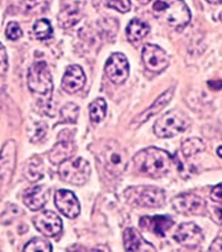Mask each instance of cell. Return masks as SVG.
<instances>
[{"mask_svg":"<svg viewBox=\"0 0 222 252\" xmlns=\"http://www.w3.org/2000/svg\"><path fill=\"white\" fill-rule=\"evenodd\" d=\"M175 160L168 151L150 147L134 155L133 164L136 170L148 177L161 178L167 175L173 167Z\"/></svg>","mask_w":222,"mask_h":252,"instance_id":"obj_1","label":"cell"},{"mask_svg":"<svg viewBox=\"0 0 222 252\" xmlns=\"http://www.w3.org/2000/svg\"><path fill=\"white\" fill-rule=\"evenodd\" d=\"M152 12L161 23L175 29L185 28L191 20L190 10L184 0H155Z\"/></svg>","mask_w":222,"mask_h":252,"instance_id":"obj_2","label":"cell"},{"mask_svg":"<svg viewBox=\"0 0 222 252\" xmlns=\"http://www.w3.org/2000/svg\"><path fill=\"white\" fill-rule=\"evenodd\" d=\"M98 161L102 163L111 175L120 176L124 173L128 164L127 150L115 140H108L106 142L99 143L95 150Z\"/></svg>","mask_w":222,"mask_h":252,"instance_id":"obj_3","label":"cell"},{"mask_svg":"<svg viewBox=\"0 0 222 252\" xmlns=\"http://www.w3.org/2000/svg\"><path fill=\"white\" fill-rule=\"evenodd\" d=\"M28 86L32 93L40 100H50L54 82L48 64L45 62L34 63L29 68Z\"/></svg>","mask_w":222,"mask_h":252,"instance_id":"obj_4","label":"cell"},{"mask_svg":"<svg viewBox=\"0 0 222 252\" xmlns=\"http://www.w3.org/2000/svg\"><path fill=\"white\" fill-rule=\"evenodd\" d=\"M125 197L130 205L142 208H160L165 201L164 191L154 186L130 187L125 191Z\"/></svg>","mask_w":222,"mask_h":252,"instance_id":"obj_5","label":"cell"},{"mask_svg":"<svg viewBox=\"0 0 222 252\" xmlns=\"http://www.w3.org/2000/svg\"><path fill=\"white\" fill-rule=\"evenodd\" d=\"M189 126V117L179 109H173L156 121L154 132L159 138H172L186 131Z\"/></svg>","mask_w":222,"mask_h":252,"instance_id":"obj_6","label":"cell"},{"mask_svg":"<svg viewBox=\"0 0 222 252\" xmlns=\"http://www.w3.org/2000/svg\"><path fill=\"white\" fill-rule=\"evenodd\" d=\"M59 175L63 181L75 186H82L89 180L91 167L84 158L64 160L59 163Z\"/></svg>","mask_w":222,"mask_h":252,"instance_id":"obj_7","label":"cell"},{"mask_svg":"<svg viewBox=\"0 0 222 252\" xmlns=\"http://www.w3.org/2000/svg\"><path fill=\"white\" fill-rule=\"evenodd\" d=\"M104 72L111 82L115 85H121L129 77V63L126 56L121 53L112 54L108 58Z\"/></svg>","mask_w":222,"mask_h":252,"instance_id":"obj_8","label":"cell"},{"mask_svg":"<svg viewBox=\"0 0 222 252\" xmlns=\"http://www.w3.org/2000/svg\"><path fill=\"white\" fill-rule=\"evenodd\" d=\"M142 60L148 70L155 73L162 72L169 66V58L159 46L147 43L142 49Z\"/></svg>","mask_w":222,"mask_h":252,"instance_id":"obj_9","label":"cell"},{"mask_svg":"<svg viewBox=\"0 0 222 252\" xmlns=\"http://www.w3.org/2000/svg\"><path fill=\"white\" fill-rule=\"evenodd\" d=\"M204 200L194 193H182L172 200V208L185 216L200 215L204 209Z\"/></svg>","mask_w":222,"mask_h":252,"instance_id":"obj_10","label":"cell"},{"mask_svg":"<svg viewBox=\"0 0 222 252\" xmlns=\"http://www.w3.org/2000/svg\"><path fill=\"white\" fill-rule=\"evenodd\" d=\"M33 224L38 231L46 237H56L62 232L63 221L58 215L52 211H43L33 218Z\"/></svg>","mask_w":222,"mask_h":252,"instance_id":"obj_11","label":"cell"},{"mask_svg":"<svg viewBox=\"0 0 222 252\" xmlns=\"http://www.w3.org/2000/svg\"><path fill=\"white\" fill-rule=\"evenodd\" d=\"M16 166V142L9 140L0 151V182L7 185L10 181Z\"/></svg>","mask_w":222,"mask_h":252,"instance_id":"obj_12","label":"cell"},{"mask_svg":"<svg viewBox=\"0 0 222 252\" xmlns=\"http://www.w3.org/2000/svg\"><path fill=\"white\" fill-rule=\"evenodd\" d=\"M56 207L69 219L77 218L80 214V203L76 194L69 190L60 189L55 195Z\"/></svg>","mask_w":222,"mask_h":252,"instance_id":"obj_13","label":"cell"},{"mask_svg":"<svg viewBox=\"0 0 222 252\" xmlns=\"http://www.w3.org/2000/svg\"><path fill=\"white\" fill-rule=\"evenodd\" d=\"M173 239L181 246L194 248L202 242L203 233L195 223L186 222L178 227L177 231L173 234Z\"/></svg>","mask_w":222,"mask_h":252,"instance_id":"obj_14","label":"cell"},{"mask_svg":"<svg viewBox=\"0 0 222 252\" xmlns=\"http://www.w3.org/2000/svg\"><path fill=\"white\" fill-rule=\"evenodd\" d=\"M173 94H175V88H172V87L171 88H169L167 91H164V93L161 94L149 108H147L145 111L141 112L140 115L137 116L136 118L133 119L131 125H130V128L136 129L138 127H140L141 125H143L146 121L149 120L151 117L156 116L158 112L162 110V108H164L169 102H170Z\"/></svg>","mask_w":222,"mask_h":252,"instance_id":"obj_15","label":"cell"},{"mask_svg":"<svg viewBox=\"0 0 222 252\" xmlns=\"http://www.w3.org/2000/svg\"><path fill=\"white\" fill-rule=\"evenodd\" d=\"M86 76L82 68L78 64H72L66 69L63 77L62 87L68 94H76L85 87Z\"/></svg>","mask_w":222,"mask_h":252,"instance_id":"obj_16","label":"cell"},{"mask_svg":"<svg viewBox=\"0 0 222 252\" xmlns=\"http://www.w3.org/2000/svg\"><path fill=\"white\" fill-rule=\"evenodd\" d=\"M50 190L47 186H36L26 190L23 195L24 203L32 211H38L46 205Z\"/></svg>","mask_w":222,"mask_h":252,"instance_id":"obj_17","label":"cell"},{"mask_svg":"<svg viewBox=\"0 0 222 252\" xmlns=\"http://www.w3.org/2000/svg\"><path fill=\"white\" fill-rule=\"evenodd\" d=\"M175 221L169 216H155L142 217L140 219V227L148 230L159 237H164L165 232L170 229Z\"/></svg>","mask_w":222,"mask_h":252,"instance_id":"obj_18","label":"cell"},{"mask_svg":"<svg viewBox=\"0 0 222 252\" xmlns=\"http://www.w3.org/2000/svg\"><path fill=\"white\" fill-rule=\"evenodd\" d=\"M73 153H75V145H73L72 138L68 136L63 138L59 136L58 142L50 150L49 159L54 164H58L70 158Z\"/></svg>","mask_w":222,"mask_h":252,"instance_id":"obj_19","label":"cell"},{"mask_svg":"<svg viewBox=\"0 0 222 252\" xmlns=\"http://www.w3.org/2000/svg\"><path fill=\"white\" fill-rule=\"evenodd\" d=\"M124 246L127 251H156L155 247L145 240L133 228H127L124 232Z\"/></svg>","mask_w":222,"mask_h":252,"instance_id":"obj_20","label":"cell"},{"mask_svg":"<svg viewBox=\"0 0 222 252\" xmlns=\"http://www.w3.org/2000/svg\"><path fill=\"white\" fill-rule=\"evenodd\" d=\"M149 25L145 23V21H142L141 19L133 18L127 26L128 40L133 43V45H137V43L140 42L149 33Z\"/></svg>","mask_w":222,"mask_h":252,"instance_id":"obj_21","label":"cell"},{"mask_svg":"<svg viewBox=\"0 0 222 252\" xmlns=\"http://www.w3.org/2000/svg\"><path fill=\"white\" fill-rule=\"evenodd\" d=\"M25 177L27 178L29 181L34 182L40 180L45 175V166L40 159L37 157H33L32 159L28 160L27 164L25 168Z\"/></svg>","mask_w":222,"mask_h":252,"instance_id":"obj_22","label":"cell"},{"mask_svg":"<svg viewBox=\"0 0 222 252\" xmlns=\"http://www.w3.org/2000/svg\"><path fill=\"white\" fill-rule=\"evenodd\" d=\"M206 149V145L204 142L199 138H189L184 141L181 146V151L185 157H193V156L198 155Z\"/></svg>","mask_w":222,"mask_h":252,"instance_id":"obj_23","label":"cell"},{"mask_svg":"<svg viewBox=\"0 0 222 252\" xmlns=\"http://www.w3.org/2000/svg\"><path fill=\"white\" fill-rule=\"evenodd\" d=\"M90 119L95 124H99L103 120L107 114V103L102 98L95 99L89 106Z\"/></svg>","mask_w":222,"mask_h":252,"instance_id":"obj_24","label":"cell"},{"mask_svg":"<svg viewBox=\"0 0 222 252\" xmlns=\"http://www.w3.org/2000/svg\"><path fill=\"white\" fill-rule=\"evenodd\" d=\"M33 33L40 40H46V39L51 38L52 34H54V30H52L50 21L47 19L37 20L33 25Z\"/></svg>","mask_w":222,"mask_h":252,"instance_id":"obj_25","label":"cell"},{"mask_svg":"<svg viewBox=\"0 0 222 252\" xmlns=\"http://www.w3.org/2000/svg\"><path fill=\"white\" fill-rule=\"evenodd\" d=\"M79 18H80V15L78 9H76V8L68 7L67 9L62 10V12L59 14V24L63 28H68L70 27V26L78 23V21H79Z\"/></svg>","mask_w":222,"mask_h":252,"instance_id":"obj_26","label":"cell"},{"mask_svg":"<svg viewBox=\"0 0 222 252\" xmlns=\"http://www.w3.org/2000/svg\"><path fill=\"white\" fill-rule=\"evenodd\" d=\"M24 251L25 252H38V251L51 252L52 247H51V243L48 240H46V239L36 237L32 239V240L25 246Z\"/></svg>","mask_w":222,"mask_h":252,"instance_id":"obj_27","label":"cell"},{"mask_svg":"<svg viewBox=\"0 0 222 252\" xmlns=\"http://www.w3.org/2000/svg\"><path fill=\"white\" fill-rule=\"evenodd\" d=\"M78 116H79V107L72 102L64 105L60 110V117H62L63 123L75 124Z\"/></svg>","mask_w":222,"mask_h":252,"instance_id":"obj_28","label":"cell"},{"mask_svg":"<svg viewBox=\"0 0 222 252\" xmlns=\"http://www.w3.org/2000/svg\"><path fill=\"white\" fill-rule=\"evenodd\" d=\"M6 36L10 40H17V39H19L23 36V30H21L18 24L15 23V21H11V23L7 25Z\"/></svg>","mask_w":222,"mask_h":252,"instance_id":"obj_29","label":"cell"},{"mask_svg":"<svg viewBox=\"0 0 222 252\" xmlns=\"http://www.w3.org/2000/svg\"><path fill=\"white\" fill-rule=\"evenodd\" d=\"M108 6L112 8L119 12H123V14H126L130 10L131 8V3H130L129 0H110L108 2Z\"/></svg>","mask_w":222,"mask_h":252,"instance_id":"obj_30","label":"cell"},{"mask_svg":"<svg viewBox=\"0 0 222 252\" xmlns=\"http://www.w3.org/2000/svg\"><path fill=\"white\" fill-rule=\"evenodd\" d=\"M46 132H47V125L46 123H37L34 125V130H33V133L32 138H30V140L32 142H37L39 140H41V139L46 136Z\"/></svg>","mask_w":222,"mask_h":252,"instance_id":"obj_31","label":"cell"},{"mask_svg":"<svg viewBox=\"0 0 222 252\" xmlns=\"http://www.w3.org/2000/svg\"><path fill=\"white\" fill-rule=\"evenodd\" d=\"M8 69V56L5 47L0 42V77L6 73Z\"/></svg>","mask_w":222,"mask_h":252,"instance_id":"obj_32","label":"cell"},{"mask_svg":"<svg viewBox=\"0 0 222 252\" xmlns=\"http://www.w3.org/2000/svg\"><path fill=\"white\" fill-rule=\"evenodd\" d=\"M211 199L216 202H219V203L221 202V200H222V186H221V184L216 186L215 188L212 189Z\"/></svg>","mask_w":222,"mask_h":252,"instance_id":"obj_33","label":"cell"},{"mask_svg":"<svg viewBox=\"0 0 222 252\" xmlns=\"http://www.w3.org/2000/svg\"><path fill=\"white\" fill-rule=\"evenodd\" d=\"M209 251H221V237L217 238L215 241H213L212 245L210 246V248H209Z\"/></svg>","mask_w":222,"mask_h":252,"instance_id":"obj_34","label":"cell"},{"mask_svg":"<svg viewBox=\"0 0 222 252\" xmlns=\"http://www.w3.org/2000/svg\"><path fill=\"white\" fill-rule=\"evenodd\" d=\"M208 2L213 3V5H217V3H221V0H207Z\"/></svg>","mask_w":222,"mask_h":252,"instance_id":"obj_35","label":"cell"},{"mask_svg":"<svg viewBox=\"0 0 222 252\" xmlns=\"http://www.w3.org/2000/svg\"><path fill=\"white\" fill-rule=\"evenodd\" d=\"M138 1H139V2H141V3H142V5H146V3H148V2H150V1H151V0H138Z\"/></svg>","mask_w":222,"mask_h":252,"instance_id":"obj_36","label":"cell"},{"mask_svg":"<svg viewBox=\"0 0 222 252\" xmlns=\"http://www.w3.org/2000/svg\"><path fill=\"white\" fill-rule=\"evenodd\" d=\"M217 154L219 155V157L221 158V146H220L219 148H218V150H217Z\"/></svg>","mask_w":222,"mask_h":252,"instance_id":"obj_37","label":"cell"},{"mask_svg":"<svg viewBox=\"0 0 222 252\" xmlns=\"http://www.w3.org/2000/svg\"><path fill=\"white\" fill-rule=\"evenodd\" d=\"M28 1H39V0H28Z\"/></svg>","mask_w":222,"mask_h":252,"instance_id":"obj_38","label":"cell"}]
</instances>
